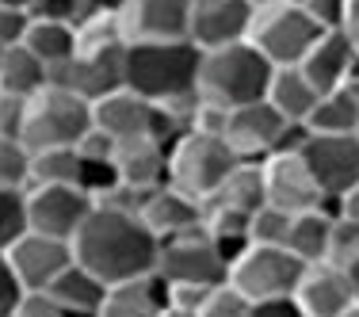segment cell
<instances>
[{
    "label": "cell",
    "mask_w": 359,
    "mask_h": 317,
    "mask_svg": "<svg viewBox=\"0 0 359 317\" xmlns=\"http://www.w3.org/2000/svg\"><path fill=\"white\" fill-rule=\"evenodd\" d=\"M73 256L81 268H88L96 279L115 287L126 279L153 276L161 260V241L138 214L96 203L81 234L73 237Z\"/></svg>",
    "instance_id": "cell-1"
},
{
    "label": "cell",
    "mask_w": 359,
    "mask_h": 317,
    "mask_svg": "<svg viewBox=\"0 0 359 317\" xmlns=\"http://www.w3.org/2000/svg\"><path fill=\"white\" fill-rule=\"evenodd\" d=\"M203 50L195 42H126V88L145 96L149 104L199 92Z\"/></svg>",
    "instance_id": "cell-2"
},
{
    "label": "cell",
    "mask_w": 359,
    "mask_h": 317,
    "mask_svg": "<svg viewBox=\"0 0 359 317\" xmlns=\"http://www.w3.org/2000/svg\"><path fill=\"white\" fill-rule=\"evenodd\" d=\"M276 65L245 42H229L218 50H203L199 62V96L222 107H245V104H260L268 96V84Z\"/></svg>",
    "instance_id": "cell-3"
},
{
    "label": "cell",
    "mask_w": 359,
    "mask_h": 317,
    "mask_svg": "<svg viewBox=\"0 0 359 317\" xmlns=\"http://www.w3.org/2000/svg\"><path fill=\"white\" fill-rule=\"evenodd\" d=\"M88 130H92V104L88 100L46 84L42 92H35L27 100V119H23L20 142L27 145V153L76 149Z\"/></svg>",
    "instance_id": "cell-4"
},
{
    "label": "cell",
    "mask_w": 359,
    "mask_h": 317,
    "mask_svg": "<svg viewBox=\"0 0 359 317\" xmlns=\"http://www.w3.org/2000/svg\"><path fill=\"white\" fill-rule=\"evenodd\" d=\"M241 165L226 138L218 134H184L168 145V184L180 187L184 195L207 203L210 195L226 184V176Z\"/></svg>",
    "instance_id": "cell-5"
},
{
    "label": "cell",
    "mask_w": 359,
    "mask_h": 317,
    "mask_svg": "<svg viewBox=\"0 0 359 317\" xmlns=\"http://www.w3.org/2000/svg\"><path fill=\"white\" fill-rule=\"evenodd\" d=\"M325 31L310 20L302 4H290V0H279V4L268 8H252V27H249V42L268 58L276 69H287V65H302V58L313 50Z\"/></svg>",
    "instance_id": "cell-6"
},
{
    "label": "cell",
    "mask_w": 359,
    "mask_h": 317,
    "mask_svg": "<svg viewBox=\"0 0 359 317\" xmlns=\"http://www.w3.org/2000/svg\"><path fill=\"white\" fill-rule=\"evenodd\" d=\"M46 73H50L54 88H65L73 96L96 104V100L111 96V92L126 88V42L96 46V50H76V58L54 65Z\"/></svg>",
    "instance_id": "cell-7"
},
{
    "label": "cell",
    "mask_w": 359,
    "mask_h": 317,
    "mask_svg": "<svg viewBox=\"0 0 359 317\" xmlns=\"http://www.w3.org/2000/svg\"><path fill=\"white\" fill-rule=\"evenodd\" d=\"M306 264L298 260L290 248L279 245H252L241 260L229 268V287L241 290L249 302L260 298H279V295H294L302 283Z\"/></svg>",
    "instance_id": "cell-8"
},
{
    "label": "cell",
    "mask_w": 359,
    "mask_h": 317,
    "mask_svg": "<svg viewBox=\"0 0 359 317\" xmlns=\"http://www.w3.org/2000/svg\"><path fill=\"white\" fill-rule=\"evenodd\" d=\"M157 276L165 283H191V287H226L229 264L215 252L207 229H191L184 237L161 241Z\"/></svg>",
    "instance_id": "cell-9"
},
{
    "label": "cell",
    "mask_w": 359,
    "mask_h": 317,
    "mask_svg": "<svg viewBox=\"0 0 359 317\" xmlns=\"http://www.w3.org/2000/svg\"><path fill=\"white\" fill-rule=\"evenodd\" d=\"M92 199L88 191L73 184H50V187H27V222L35 234H46V237H57V241H69L81 234V226L88 222Z\"/></svg>",
    "instance_id": "cell-10"
},
{
    "label": "cell",
    "mask_w": 359,
    "mask_h": 317,
    "mask_svg": "<svg viewBox=\"0 0 359 317\" xmlns=\"http://www.w3.org/2000/svg\"><path fill=\"white\" fill-rule=\"evenodd\" d=\"M4 256H8V268H12V276L20 283L23 295H27V290H50V283L76 260L69 241L35 234V229H27Z\"/></svg>",
    "instance_id": "cell-11"
},
{
    "label": "cell",
    "mask_w": 359,
    "mask_h": 317,
    "mask_svg": "<svg viewBox=\"0 0 359 317\" xmlns=\"http://www.w3.org/2000/svg\"><path fill=\"white\" fill-rule=\"evenodd\" d=\"M264 168V187H268V203L287 214L318 210L325 191L318 187L310 165L302 161V153H271L260 161Z\"/></svg>",
    "instance_id": "cell-12"
},
{
    "label": "cell",
    "mask_w": 359,
    "mask_h": 317,
    "mask_svg": "<svg viewBox=\"0 0 359 317\" xmlns=\"http://www.w3.org/2000/svg\"><path fill=\"white\" fill-rule=\"evenodd\" d=\"M302 161L325 195H344L359 184V134H310Z\"/></svg>",
    "instance_id": "cell-13"
},
{
    "label": "cell",
    "mask_w": 359,
    "mask_h": 317,
    "mask_svg": "<svg viewBox=\"0 0 359 317\" xmlns=\"http://www.w3.org/2000/svg\"><path fill=\"white\" fill-rule=\"evenodd\" d=\"M252 27L249 0H191V23L187 42L199 50H218L229 42H245Z\"/></svg>",
    "instance_id": "cell-14"
},
{
    "label": "cell",
    "mask_w": 359,
    "mask_h": 317,
    "mask_svg": "<svg viewBox=\"0 0 359 317\" xmlns=\"http://www.w3.org/2000/svg\"><path fill=\"white\" fill-rule=\"evenodd\" d=\"M118 20L126 42H180L187 39L191 0H126Z\"/></svg>",
    "instance_id": "cell-15"
},
{
    "label": "cell",
    "mask_w": 359,
    "mask_h": 317,
    "mask_svg": "<svg viewBox=\"0 0 359 317\" xmlns=\"http://www.w3.org/2000/svg\"><path fill=\"white\" fill-rule=\"evenodd\" d=\"M283 130H287V119L279 115L268 100H260V104H245V107L229 111L226 142L241 161H264V157L276 153Z\"/></svg>",
    "instance_id": "cell-16"
},
{
    "label": "cell",
    "mask_w": 359,
    "mask_h": 317,
    "mask_svg": "<svg viewBox=\"0 0 359 317\" xmlns=\"http://www.w3.org/2000/svg\"><path fill=\"white\" fill-rule=\"evenodd\" d=\"M294 298L306 310V317H340L355 302V287L344 268L321 260V264H306Z\"/></svg>",
    "instance_id": "cell-17"
},
{
    "label": "cell",
    "mask_w": 359,
    "mask_h": 317,
    "mask_svg": "<svg viewBox=\"0 0 359 317\" xmlns=\"http://www.w3.org/2000/svg\"><path fill=\"white\" fill-rule=\"evenodd\" d=\"M138 218L157 234V241H172V237H184L191 229H207L203 226V199H191L172 184H161L145 195L142 214Z\"/></svg>",
    "instance_id": "cell-18"
},
{
    "label": "cell",
    "mask_w": 359,
    "mask_h": 317,
    "mask_svg": "<svg viewBox=\"0 0 359 317\" xmlns=\"http://www.w3.org/2000/svg\"><path fill=\"white\" fill-rule=\"evenodd\" d=\"M359 62L352 39H348V31H325V35L313 42V50L302 58V65L298 69L306 73V81L318 88V96L325 92H337L348 84V76H352Z\"/></svg>",
    "instance_id": "cell-19"
},
{
    "label": "cell",
    "mask_w": 359,
    "mask_h": 317,
    "mask_svg": "<svg viewBox=\"0 0 359 317\" xmlns=\"http://www.w3.org/2000/svg\"><path fill=\"white\" fill-rule=\"evenodd\" d=\"M92 126L111 134L115 142L142 138V134H153V104L130 88H118L92 104Z\"/></svg>",
    "instance_id": "cell-20"
},
{
    "label": "cell",
    "mask_w": 359,
    "mask_h": 317,
    "mask_svg": "<svg viewBox=\"0 0 359 317\" xmlns=\"http://www.w3.org/2000/svg\"><path fill=\"white\" fill-rule=\"evenodd\" d=\"M111 161H115V168H118V180L130 184V187L153 191V187L168 184V145L157 142L153 134L118 142Z\"/></svg>",
    "instance_id": "cell-21"
},
{
    "label": "cell",
    "mask_w": 359,
    "mask_h": 317,
    "mask_svg": "<svg viewBox=\"0 0 359 317\" xmlns=\"http://www.w3.org/2000/svg\"><path fill=\"white\" fill-rule=\"evenodd\" d=\"M165 306H168V283L153 271V276L107 287V298L96 317H161Z\"/></svg>",
    "instance_id": "cell-22"
},
{
    "label": "cell",
    "mask_w": 359,
    "mask_h": 317,
    "mask_svg": "<svg viewBox=\"0 0 359 317\" xmlns=\"http://www.w3.org/2000/svg\"><path fill=\"white\" fill-rule=\"evenodd\" d=\"M46 295L73 317H96L100 306H104V298H107V283L96 279L88 268H81V264L73 260L62 276L50 283Z\"/></svg>",
    "instance_id": "cell-23"
},
{
    "label": "cell",
    "mask_w": 359,
    "mask_h": 317,
    "mask_svg": "<svg viewBox=\"0 0 359 317\" xmlns=\"http://www.w3.org/2000/svg\"><path fill=\"white\" fill-rule=\"evenodd\" d=\"M264 100H268L287 123H306L321 96H318V88L306 81V73L298 69V65H287V69L271 73V84H268V96Z\"/></svg>",
    "instance_id": "cell-24"
},
{
    "label": "cell",
    "mask_w": 359,
    "mask_h": 317,
    "mask_svg": "<svg viewBox=\"0 0 359 317\" xmlns=\"http://www.w3.org/2000/svg\"><path fill=\"white\" fill-rule=\"evenodd\" d=\"M50 84V73L46 65L31 54L27 46H4L0 50V92L4 96H20V100H31L35 92H42Z\"/></svg>",
    "instance_id": "cell-25"
},
{
    "label": "cell",
    "mask_w": 359,
    "mask_h": 317,
    "mask_svg": "<svg viewBox=\"0 0 359 317\" xmlns=\"http://www.w3.org/2000/svg\"><path fill=\"white\" fill-rule=\"evenodd\" d=\"M207 203H222V207H233L241 214H256L264 203H268V187H264L260 161H241V165L226 176V184H222Z\"/></svg>",
    "instance_id": "cell-26"
},
{
    "label": "cell",
    "mask_w": 359,
    "mask_h": 317,
    "mask_svg": "<svg viewBox=\"0 0 359 317\" xmlns=\"http://www.w3.org/2000/svg\"><path fill=\"white\" fill-rule=\"evenodd\" d=\"M332 214L318 210H302L290 218V234H287V248L298 256L302 264H321L329 256V241H332Z\"/></svg>",
    "instance_id": "cell-27"
},
{
    "label": "cell",
    "mask_w": 359,
    "mask_h": 317,
    "mask_svg": "<svg viewBox=\"0 0 359 317\" xmlns=\"http://www.w3.org/2000/svg\"><path fill=\"white\" fill-rule=\"evenodd\" d=\"M23 46L39 58L46 69L76 58V27L73 23H57V20H31L27 35H23Z\"/></svg>",
    "instance_id": "cell-28"
},
{
    "label": "cell",
    "mask_w": 359,
    "mask_h": 317,
    "mask_svg": "<svg viewBox=\"0 0 359 317\" xmlns=\"http://www.w3.org/2000/svg\"><path fill=\"white\" fill-rule=\"evenodd\" d=\"M310 134H355L359 130V96L352 88L325 92L306 119Z\"/></svg>",
    "instance_id": "cell-29"
},
{
    "label": "cell",
    "mask_w": 359,
    "mask_h": 317,
    "mask_svg": "<svg viewBox=\"0 0 359 317\" xmlns=\"http://www.w3.org/2000/svg\"><path fill=\"white\" fill-rule=\"evenodd\" d=\"M50 184L81 187V153H76V149H42V153H31V180H27V187H50Z\"/></svg>",
    "instance_id": "cell-30"
},
{
    "label": "cell",
    "mask_w": 359,
    "mask_h": 317,
    "mask_svg": "<svg viewBox=\"0 0 359 317\" xmlns=\"http://www.w3.org/2000/svg\"><path fill=\"white\" fill-rule=\"evenodd\" d=\"M27 229V187H0V252H8Z\"/></svg>",
    "instance_id": "cell-31"
},
{
    "label": "cell",
    "mask_w": 359,
    "mask_h": 317,
    "mask_svg": "<svg viewBox=\"0 0 359 317\" xmlns=\"http://www.w3.org/2000/svg\"><path fill=\"white\" fill-rule=\"evenodd\" d=\"M290 218H294V214H287V210L271 207V203H264V207L252 214V222H249L252 245H279V248H287Z\"/></svg>",
    "instance_id": "cell-32"
},
{
    "label": "cell",
    "mask_w": 359,
    "mask_h": 317,
    "mask_svg": "<svg viewBox=\"0 0 359 317\" xmlns=\"http://www.w3.org/2000/svg\"><path fill=\"white\" fill-rule=\"evenodd\" d=\"M31 180V153L20 138L0 134V187H27Z\"/></svg>",
    "instance_id": "cell-33"
},
{
    "label": "cell",
    "mask_w": 359,
    "mask_h": 317,
    "mask_svg": "<svg viewBox=\"0 0 359 317\" xmlns=\"http://www.w3.org/2000/svg\"><path fill=\"white\" fill-rule=\"evenodd\" d=\"M325 260L344 268V271L359 260V222H352V218L332 222V241H329V256Z\"/></svg>",
    "instance_id": "cell-34"
},
{
    "label": "cell",
    "mask_w": 359,
    "mask_h": 317,
    "mask_svg": "<svg viewBox=\"0 0 359 317\" xmlns=\"http://www.w3.org/2000/svg\"><path fill=\"white\" fill-rule=\"evenodd\" d=\"M199 317H252V302L241 295V290H233L226 283V287H215L207 295Z\"/></svg>",
    "instance_id": "cell-35"
},
{
    "label": "cell",
    "mask_w": 359,
    "mask_h": 317,
    "mask_svg": "<svg viewBox=\"0 0 359 317\" xmlns=\"http://www.w3.org/2000/svg\"><path fill=\"white\" fill-rule=\"evenodd\" d=\"M302 8L321 31H348V0H306Z\"/></svg>",
    "instance_id": "cell-36"
},
{
    "label": "cell",
    "mask_w": 359,
    "mask_h": 317,
    "mask_svg": "<svg viewBox=\"0 0 359 317\" xmlns=\"http://www.w3.org/2000/svg\"><path fill=\"white\" fill-rule=\"evenodd\" d=\"M226 123H229V107L210 104V100L199 96L195 115H191V130L195 134H218V138H226Z\"/></svg>",
    "instance_id": "cell-37"
},
{
    "label": "cell",
    "mask_w": 359,
    "mask_h": 317,
    "mask_svg": "<svg viewBox=\"0 0 359 317\" xmlns=\"http://www.w3.org/2000/svg\"><path fill=\"white\" fill-rule=\"evenodd\" d=\"M8 317H73V313H65L46 290H27V295H20V302Z\"/></svg>",
    "instance_id": "cell-38"
},
{
    "label": "cell",
    "mask_w": 359,
    "mask_h": 317,
    "mask_svg": "<svg viewBox=\"0 0 359 317\" xmlns=\"http://www.w3.org/2000/svg\"><path fill=\"white\" fill-rule=\"evenodd\" d=\"M84 0H35L31 4V20H57V23H73L81 20Z\"/></svg>",
    "instance_id": "cell-39"
},
{
    "label": "cell",
    "mask_w": 359,
    "mask_h": 317,
    "mask_svg": "<svg viewBox=\"0 0 359 317\" xmlns=\"http://www.w3.org/2000/svg\"><path fill=\"white\" fill-rule=\"evenodd\" d=\"M27 23H31V12L0 4V50H4V46H20L23 35H27Z\"/></svg>",
    "instance_id": "cell-40"
},
{
    "label": "cell",
    "mask_w": 359,
    "mask_h": 317,
    "mask_svg": "<svg viewBox=\"0 0 359 317\" xmlns=\"http://www.w3.org/2000/svg\"><path fill=\"white\" fill-rule=\"evenodd\" d=\"M23 119H27V100L4 96V92H0V134H4V138H20Z\"/></svg>",
    "instance_id": "cell-41"
},
{
    "label": "cell",
    "mask_w": 359,
    "mask_h": 317,
    "mask_svg": "<svg viewBox=\"0 0 359 317\" xmlns=\"http://www.w3.org/2000/svg\"><path fill=\"white\" fill-rule=\"evenodd\" d=\"M215 287H191V283H168V306L172 310H191L199 313L203 302H207V295Z\"/></svg>",
    "instance_id": "cell-42"
},
{
    "label": "cell",
    "mask_w": 359,
    "mask_h": 317,
    "mask_svg": "<svg viewBox=\"0 0 359 317\" xmlns=\"http://www.w3.org/2000/svg\"><path fill=\"white\" fill-rule=\"evenodd\" d=\"M252 317H306V310L298 306L294 295H279V298H260V302H252Z\"/></svg>",
    "instance_id": "cell-43"
},
{
    "label": "cell",
    "mask_w": 359,
    "mask_h": 317,
    "mask_svg": "<svg viewBox=\"0 0 359 317\" xmlns=\"http://www.w3.org/2000/svg\"><path fill=\"white\" fill-rule=\"evenodd\" d=\"M115 145L118 142L111 138V134H104V130L92 126V130L81 138V145H76V153H81V157H92V161H111V157H115Z\"/></svg>",
    "instance_id": "cell-44"
},
{
    "label": "cell",
    "mask_w": 359,
    "mask_h": 317,
    "mask_svg": "<svg viewBox=\"0 0 359 317\" xmlns=\"http://www.w3.org/2000/svg\"><path fill=\"white\" fill-rule=\"evenodd\" d=\"M20 283H15V276H12V268H8V256L0 252V317H8L15 310V302H20Z\"/></svg>",
    "instance_id": "cell-45"
},
{
    "label": "cell",
    "mask_w": 359,
    "mask_h": 317,
    "mask_svg": "<svg viewBox=\"0 0 359 317\" xmlns=\"http://www.w3.org/2000/svg\"><path fill=\"white\" fill-rule=\"evenodd\" d=\"M340 218L359 222V184H355V187H348V191L340 195Z\"/></svg>",
    "instance_id": "cell-46"
},
{
    "label": "cell",
    "mask_w": 359,
    "mask_h": 317,
    "mask_svg": "<svg viewBox=\"0 0 359 317\" xmlns=\"http://www.w3.org/2000/svg\"><path fill=\"white\" fill-rule=\"evenodd\" d=\"M161 317H199V313H191V310H172V306H165V310H161Z\"/></svg>",
    "instance_id": "cell-47"
},
{
    "label": "cell",
    "mask_w": 359,
    "mask_h": 317,
    "mask_svg": "<svg viewBox=\"0 0 359 317\" xmlns=\"http://www.w3.org/2000/svg\"><path fill=\"white\" fill-rule=\"evenodd\" d=\"M0 4H8V8H23V12H31V4H35V0H0Z\"/></svg>",
    "instance_id": "cell-48"
},
{
    "label": "cell",
    "mask_w": 359,
    "mask_h": 317,
    "mask_svg": "<svg viewBox=\"0 0 359 317\" xmlns=\"http://www.w3.org/2000/svg\"><path fill=\"white\" fill-rule=\"evenodd\" d=\"M348 276H352V287H355V298H359V260L348 268Z\"/></svg>",
    "instance_id": "cell-49"
},
{
    "label": "cell",
    "mask_w": 359,
    "mask_h": 317,
    "mask_svg": "<svg viewBox=\"0 0 359 317\" xmlns=\"http://www.w3.org/2000/svg\"><path fill=\"white\" fill-rule=\"evenodd\" d=\"M348 39H352V46H355V54H359V23H352V27H348Z\"/></svg>",
    "instance_id": "cell-50"
},
{
    "label": "cell",
    "mask_w": 359,
    "mask_h": 317,
    "mask_svg": "<svg viewBox=\"0 0 359 317\" xmlns=\"http://www.w3.org/2000/svg\"><path fill=\"white\" fill-rule=\"evenodd\" d=\"M340 317H359V298H355V302H352V306H348V310H344V313H340Z\"/></svg>",
    "instance_id": "cell-51"
},
{
    "label": "cell",
    "mask_w": 359,
    "mask_h": 317,
    "mask_svg": "<svg viewBox=\"0 0 359 317\" xmlns=\"http://www.w3.org/2000/svg\"><path fill=\"white\" fill-rule=\"evenodd\" d=\"M268 4H279V0H249V8H268Z\"/></svg>",
    "instance_id": "cell-52"
},
{
    "label": "cell",
    "mask_w": 359,
    "mask_h": 317,
    "mask_svg": "<svg viewBox=\"0 0 359 317\" xmlns=\"http://www.w3.org/2000/svg\"><path fill=\"white\" fill-rule=\"evenodd\" d=\"M290 4H306V0H290Z\"/></svg>",
    "instance_id": "cell-53"
},
{
    "label": "cell",
    "mask_w": 359,
    "mask_h": 317,
    "mask_svg": "<svg viewBox=\"0 0 359 317\" xmlns=\"http://www.w3.org/2000/svg\"><path fill=\"white\" fill-rule=\"evenodd\" d=\"M355 134H359V130H355Z\"/></svg>",
    "instance_id": "cell-54"
}]
</instances>
